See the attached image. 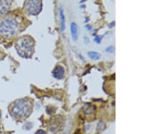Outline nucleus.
Listing matches in <instances>:
<instances>
[{
	"mask_svg": "<svg viewBox=\"0 0 152 134\" xmlns=\"http://www.w3.org/2000/svg\"><path fill=\"white\" fill-rule=\"evenodd\" d=\"M65 70L62 66H57V67L54 69L53 70V76L55 77L56 79H62L64 77Z\"/></svg>",
	"mask_w": 152,
	"mask_h": 134,
	"instance_id": "6",
	"label": "nucleus"
},
{
	"mask_svg": "<svg viewBox=\"0 0 152 134\" xmlns=\"http://www.w3.org/2000/svg\"><path fill=\"white\" fill-rule=\"evenodd\" d=\"M95 110H96V108H95L94 106L87 103L85 105L84 108H83V111H84L85 114H91L94 112Z\"/></svg>",
	"mask_w": 152,
	"mask_h": 134,
	"instance_id": "8",
	"label": "nucleus"
},
{
	"mask_svg": "<svg viewBox=\"0 0 152 134\" xmlns=\"http://www.w3.org/2000/svg\"><path fill=\"white\" fill-rule=\"evenodd\" d=\"M59 12H60V18L61 20V30H63L65 29L66 25H65V16L63 12L62 8H60L59 9Z\"/></svg>",
	"mask_w": 152,
	"mask_h": 134,
	"instance_id": "9",
	"label": "nucleus"
},
{
	"mask_svg": "<svg viewBox=\"0 0 152 134\" xmlns=\"http://www.w3.org/2000/svg\"><path fill=\"white\" fill-rule=\"evenodd\" d=\"M106 52H108V53H110V54H111V53H113L114 51V48L113 46H109L108 48H107L106 49Z\"/></svg>",
	"mask_w": 152,
	"mask_h": 134,
	"instance_id": "11",
	"label": "nucleus"
},
{
	"mask_svg": "<svg viewBox=\"0 0 152 134\" xmlns=\"http://www.w3.org/2000/svg\"><path fill=\"white\" fill-rule=\"evenodd\" d=\"M32 111L33 101L28 98L16 100L9 106V114L16 119H27Z\"/></svg>",
	"mask_w": 152,
	"mask_h": 134,
	"instance_id": "1",
	"label": "nucleus"
},
{
	"mask_svg": "<svg viewBox=\"0 0 152 134\" xmlns=\"http://www.w3.org/2000/svg\"><path fill=\"white\" fill-rule=\"evenodd\" d=\"M1 111H0V120H1Z\"/></svg>",
	"mask_w": 152,
	"mask_h": 134,
	"instance_id": "14",
	"label": "nucleus"
},
{
	"mask_svg": "<svg viewBox=\"0 0 152 134\" xmlns=\"http://www.w3.org/2000/svg\"><path fill=\"white\" fill-rule=\"evenodd\" d=\"M15 48L21 57L30 58L35 51V41L29 35L20 37L15 43Z\"/></svg>",
	"mask_w": 152,
	"mask_h": 134,
	"instance_id": "3",
	"label": "nucleus"
},
{
	"mask_svg": "<svg viewBox=\"0 0 152 134\" xmlns=\"http://www.w3.org/2000/svg\"><path fill=\"white\" fill-rule=\"evenodd\" d=\"M12 2L10 1H0V16L6 15L10 10Z\"/></svg>",
	"mask_w": 152,
	"mask_h": 134,
	"instance_id": "5",
	"label": "nucleus"
},
{
	"mask_svg": "<svg viewBox=\"0 0 152 134\" xmlns=\"http://www.w3.org/2000/svg\"><path fill=\"white\" fill-rule=\"evenodd\" d=\"M20 29V22L15 16H8L0 20V36L8 39L18 33Z\"/></svg>",
	"mask_w": 152,
	"mask_h": 134,
	"instance_id": "2",
	"label": "nucleus"
},
{
	"mask_svg": "<svg viewBox=\"0 0 152 134\" xmlns=\"http://www.w3.org/2000/svg\"><path fill=\"white\" fill-rule=\"evenodd\" d=\"M43 8V3L39 0H33L26 2L25 10L30 15H37L41 12Z\"/></svg>",
	"mask_w": 152,
	"mask_h": 134,
	"instance_id": "4",
	"label": "nucleus"
},
{
	"mask_svg": "<svg viewBox=\"0 0 152 134\" xmlns=\"http://www.w3.org/2000/svg\"><path fill=\"white\" fill-rule=\"evenodd\" d=\"M35 134H46V131L44 130H42V129H39V130H38Z\"/></svg>",
	"mask_w": 152,
	"mask_h": 134,
	"instance_id": "13",
	"label": "nucleus"
},
{
	"mask_svg": "<svg viewBox=\"0 0 152 134\" xmlns=\"http://www.w3.org/2000/svg\"><path fill=\"white\" fill-rule=\"evenodd\" d=\"M70 33L74 41H77L78 37V27L77 23L72 22L70 24Z\"/></svg>",
	"mask_w": 152,
	"mask_h": 134,
	"instance_id": "7",
	"label": "nucleus"
},
{
	"mask_svg": "<svg viewBox=\"0 0 152 134\" xmlns=\"http://www.w3.org/2000/svg\"><path fill=\"white\" fill-rule=\"evenodd\" d=\"M88 56H89L90 59H91L93 60H98L101 57L100 54L97 52V51H89V52L88 53Z\"/></svg>",
	"mask_w": 152,
	"mask_h": 134,
	"instance_id": "10",
	"label": "nucleus"
},
{
	"mask_svg": "<svg viewBox=\"0 0 152 134\" xmlns=\"http://www.w3.org/2000/svg\"><path fill=\"white\" fill-rule=\"evenodd\" d=\"M101 40V37H99V36H97V37H96V38H95V41H96L97 43H100Z\"/></svg>",
	"mask_w": 152,
	"mask_h": 134,
	"instance_id": "12",
	"label": "nucleus"
}]
</instances>
